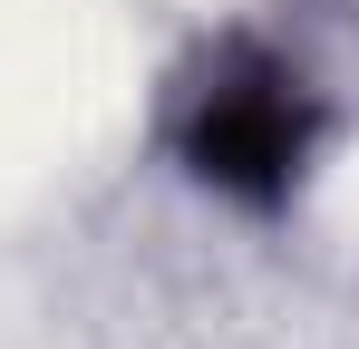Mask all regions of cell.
Instances as JSON below:
<instances>
[{
  "instance_id": "1",
  "label": "cell",
  "mask_w": 359,
  "mask_h": 349,
  "mask_svg": "<svg viewBox=\"0 0 359 349\" xmlns=\"http://www.w3.org/2000/svg\"><path fill=\"white\" fill-rule=\"evenodd\" d=\"M330 146V97L272 29H214L165 78V156L233 214H282Z\"/></svg>"
}]
</instances>
